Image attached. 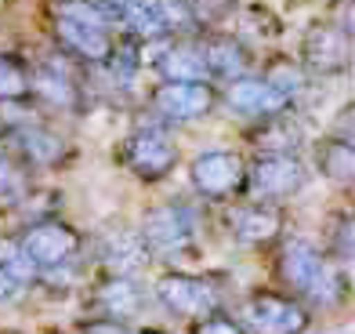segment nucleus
Masks as SVG:
<instances>
[{
    "label": "nucleus",
    "instance_id": "nucleus-1",
    "mask_svg": "<svg viewBox=\"0 0 355 334\" xmlns=\"http://www.w3.org/2000/svg\"><path fill=\"white\" fill-rule=\"evenodd\" d=\"M279 276L319 306H337L345 298V276L304 240H294L279 251Z\"/></svg>",
    "mask_w": 355,
    "mask_h": 334
},
{
    "label": "nucleus",
    "instance_id": "nucleus-2",
    "mask_svg": "<svg viewBox=\"0 0 355 334\" xmlns=\"http://www.w3.org/2000/svg\"><path fill=\"white\" fill-rule=\"evenodd\" d=\"M189 178L196 185V193L207 200H229L247 185V164L243 156L229 149H207L200 153L189 167Z\"/></svg>",
    "mask_w": 355,
    "mask_h": 334
},
{
    "label": "nucleus",
    "instance_id": "nucleus-3",
    "mask_svg": "<svg viewBox=\"0 0 355 334\" xmlns=\"http://www.w3.org/2000/svg\"><path fill=\"white\" fill-rule=\"evenodd\" d=\"M141 240L149 254H174L196 240V218L185 203H159L149 208L141 218Z\"/></svg>",
    "mask_w": 355,
    "mask_h": 334
},
{
    "label": "nucleus",
    "instance_id": "nucleus-4",
    "mask_svg": "<svg viewBox=\"0 0 355 334\" xmlns=\"http://www.w3.org/2000/svg\"><path fill=\"white\" fill-rule=\"evenodd\" d=\"M120 160L131 167L138 178L159 182L164 174L174 171L178 149H174V142L159 131V127H138L135 135H127L123 149H120Z\"/></svg>",
    "mask_w": 355,
    "mask_h": 334
},
{
    "label": "nucleus",
    "instance_id": "nucleus-5",
    "mask_svg": "<svg viewBox=\"0 0 355 334\" xmlns=\"http://www.w3.org/2000/svg\"><path fill=\"white\" fill-rule=\"evenodd\" d=\"M19 244L37 269H62L80 254V233L58 218H44V222H33L26 229V236Z\"/></svg>",
    "mask_w": 355,
    "mask_h": 334
},
{
    "label": "nucleus",
    "instance_id": "nucleus-6",
    "mask_svg": "<svg viewBox=\"0 0 355 334\" xmlns=\"http://www.w3.org/2000/svg\"><path fill=\"white\" fill-rule=\"evenodd\" d=\"M156 298L159 306L185 320H200L207 312H218V287L203 276L189 273H167L156 280Z\"/></svg>",
    "mask_w": 355,
    "mask_h": 334
},
{
    "label": "nucleus",
    "instance_id": "nucleus-7",
    "mask_svg": "<svg viewBox=\"0 0 355 334\" xmlns=\"http://www.w3.org/2000/svg\"><path fill=\"white\" fill-rule=\"evenodd\" d=\"M247 185L261 200L294 197L304 185V164L297 160V153H261L247 167Z\"/></svg>",
    "mask_w": 355,
    "mask_h": 334
},
{
    "label": "nucleus",
    "instance_id": "nucleus-8",
    "mask_svg": "<svg viewBox=\"0 0 355 334\" xmlns=\"http://www.w3.org/2000/svg\"><path fill=\"white\" fill-rule=\"evenodd\" d=\"M211 106H214V87L207 81H164L153 91V109L174 124L200 120L203 113H211Z\"/></svg>",
    "mask_w": 355,
    "mask_h": 334
},
{
    "label": "nucleus",
    "instance_id": "nucleus-9",
    "mask_svg": "<svg viewBox=\"0 0 355 334\" xmlns=\"http://www.w3.org/2000/svg\"><path fill=\"white\" fill-rule=\"evenodd\" d=\"M243 327L257 334H304L309 312L283 294H254L243 306Z\"/></svg>",
    "mask_w": 355,
    "mask_h": 334
},
{
    "label": "nucleus",
    "instance_id": "nucleus-10",
    "mask_svg": "<svg viewBox=\"0 0 355 334\" xmlns=\"http://www.w3.org/2000/svg\"><path fill=\"white\" fill-rule=\"evenodd\" d=\"M301 62L309 73L319 76H337L348 69L352 62V40H348V29L341 26H312L304 33L301 44Z\"/></svg>",
    "mask_w": 355,
    "mask_h": 334
},
{
    "label": "nucleus",
    "instance_id": "nucleus-11",
    "mask_svg": "<svg viewBox=\"0 0 355 334\" xmlns=\"http://www.w3.org/2000/svg\"><path fill=\"white\" fill-rule=\"evenodd\" d=\"M225 106H229L232 113L268 120V117H283L294 102H290L279 87H272L265 76H236V81H229V87H225Z\"/></svg>",
    "mask_w": 355,
    "mask_h": 334
},
{
    "label": "nucleus",
    "instance_id": "nucleus-12",
    "mask_svg": "<svg viewBox=\"0 0 355 334\" xmlns=\"http://www.w3.org/2000/svg\"><path fill=\"white\" fill-rule=\"evenodd\" d=\"M225 226H229V233H232L236 244L261 247V244H272V240H276V236L283 233V211H279L272 200L239 203V208L229 211Z\"/></svg>",
    "mask_w": 355,
    "mask_h": 334
},
{
    "label": "nucleus",
    "instance_id": "nucleus-13",
    "mask_svg": "<svg viewBox=\"0 0 355 334\" xmlns=\"http://www.w3.org/2000/svg\"><path fill=\"white\" fill-rule=\"evenodd\" d=\"M196 51L207 66V76H229V81H236V76H247L250 69V51L239 37L207 33L196 40Z\"/></svg>",
    "mask_w": 355,
    "mask_h": 334
},
{
    "label": "nucleus",
    "instance_id": "nucleus-14",
    "mask_svg": "<svg viewBox=\"0 0 355 334\" xmlns=\"http://www.w3.org/2000/svg\"><path fill=\"white\" fill-rule=\"evenodd\" d=\"M55 37L58 44L66 47V51L80 62H94V66H102L112 51V37L105 29H94V26H80V22H69V19H58L55 26Z\"/></svg>",
    "mask_w": 355,
    "mask_h": 334
},
{
    "label": "nucleus",
    "instance_id": "nucleus-15",
    "mask_svg": "<svg viewBox=\"0 0 355 334\" xmlns=\"http://www.w3.org/2000/svg\"><path fill=\"white\" fill-rule=\"evenodd\" d=\"M98 258L109 273H123L131 276L138 265H145L149 258V247H145L141 233H131V229H116V233H105L102 244H98Z\"/></svg>",
    "mask_w": 355,
    "mask_h": 334
},
{
    "label": "nucleus",
    "instance_id": "nucleus-16",
    "mask_svg": "<svg viewBox=\"0 0 355 334\" xmlns=\"http://www.w3.org/2000/svg\"><path fill=\"white\" fill-rule=\"evenodd\" d=\"M8 142H11L15 149H19L22 160L37 164V167H51V164H58L62 156H66V142H62L55 131H47V127H37V124L15 127V131L8 135Z\"/></svg>",
    "mask_w": 355,
    "mask_h": 334
},
{
    "label": "nucleus",
    "instance_id": "nucleus-17",
    "mask_svg": "<svg viewBox=\"0 0 355 334\" xmlns=\"http://www.w3.org/2000/svg\"><path fill=\"white\" fill-rule=\"evenodd\" d=\"M94 306H98L109 320H127V316H135L141 309V287L131 276L112 273L94 287Z\"/></svg>",
    "mask_w": 355,
    "mask_h": 334
},
{
    "label": "nucleus",
    "instance_id": "nucleus-18",
    "mask_svg": "<svg viewBox=\"0 0 355 334\" xmlns=\"http://www.w3.org/2000/svg\"><path fill=\"white\" fill-rule=\"evenodd\" d=\"M156 73L164 81H207V66L196 44H164L156 51Z\"/></svg>",
    "mask_w": 355,
    "mask_h": 334
},
{
    "label": "nucleus",
    "instance_id": "nucleus-19",
    "mask_svg": "<svg viewBox=\"0 0 355 334\" xmlns=\"http://www.w3.org/2000/svg\"><path fill=\"white\" fill-rule=\"evenodd\" d=\"M58 19H69L80 26H94V29H116L120 26V8L112 0H58L55 4Z\"/></svg>",
    "mask_w": 355,
    "mask_h": 334
},
{
    "label": "nucleus",
    "instance_id": "nucleus-20",
    "mask_svg": "<svg viewBox=\"0 0 355 334\" xmlns=\"http://www.w3.org/2000/svg\"><path fill=\"white\" fill-rule=\"evenodd\" d=\"M315 160H319V171L327 174L330 182L348 185V182L355 178V149H352L348 138L330 135V138L319 146V156H315Z\"/></svg>",
    "mask_w": 355,
    "mask_h": 334
},
{
    "label": "nucleus",
    "instance_id": "nucleus-21",
    "mask_svg": "<svg viewBox=\"0 0 355 334\" xmlns=\"http://www.w3.org/2000/svg\"><path fill=\"white\" fill-rule=\"evenodd\" d=\"M29 91L37 94V99H44V102H51V106H76V87H73V81L62 69H51V66H44V69H37L33 76H29Z\"/></svg>",
    "mask_w": 355,
    "mask_h": 334
},
{
    "label": "nucleus",
    "instance_id": "nucleus-22",
    "mask_svg": "<svg viewBox=\"0 0 355 334\" xmlns=\"http://www.w3.org/2000/svg\"><path fill=\"white\" fill-rule=\"evenodd\" d=\"M254 142L265 153H297L301 146V127L283 117H268L261 131H254Z\"/></svg>",
    "mask_w": 355,
    "mask_h": 334
},
{
    "label": "nucleus",
    "instance_id": "nucleus-23",
    "mask_svg": "<svg viewBox=\"0 0 355 334\" xmlns=\"http://www.w3.org/2000/svg\"><path fill=\"white\" fill-rule=\"evenodd\" d=\"M0 273H8L19 287H26V283L40 276V269L29 262V254L22 251L19 240H0Z\"/></svg>",
    "mask_w": 355,
    "mask_h": 334
},
{
    "label": "nucleus",
    "instance_id": "nucleus-24",
    "mask_svg": "<svg viewBox=\"0 0 355 334\" xmlns=\"http://www.w3.org/2000/svg\"><path fill=\"white\" fill-rule=\"evenodd\" d=\"M167 33H189L200 26V0H156Z\"/></svg>",
    "mask_w": 355,
    "mask_h": 334
},
{
    "label": "nucleus",
    "instance_id": "nucleus-25",
    "mask_svg": "<svg viewBox=\"0 0 355 334\" xmlns=\"http://www.w3.org/2000/svg\"><path fill=\"white\" fill-rule=\"evenodd\" d=\"M29 94V73L19 58L0 55V102H22Z\"/></svg>",
    "mask_w": 355,
    "mask_h": 334
},
{
    "label": "nucleus",
    "instance_id": "nucleus-26",
    "mask_svg": "<svg viewBox=\"0 0 355 334\" xmlns=\"http://www.w3.org/2000/svg\"><path fill=\"white\" fill-rule=\"evenodd\" d=\"M102 66L112 73V81H116V84H131L135 73H138V44L135 40H127L123 47L112 44V51H109V58L102 62Z\"/></svg>",
    "mask_w": 355,
    "mask_h": 334
},
{
    "label": "nucleus",
    "instance_id": "nucleus-27",
    "mask_svg": "<svg viewBox=\"0 0 355 334\" xmlns=\"http://www.w3.org/2000/svg\"><path fill=\"white\" fill-rule=\"evenodd\" d=\"M265 81L272 84V87H279L290 102H297V94L309 87V76H304V69L301 66H294V62H276V66L268 69V76Z\"/></svg>",
    "mask_w": 355,
    "mask_h": 334
},
{
    "label": "nucleus",
    "instance_id": "nucleus-28",
    "mask_svg": "<svg viewBox=\"0 0 355 334\" xmlns=\"http://www.w3.org/2000/svg\"><path fill=\"white\" fill-rule=\"evenodd\" d=\"M26 193V174L11 160L8 153H0V200H19Z\"/></svg>",
    "mask_w": 355,
    "mask_h": 334
},
{
    "label": "nucleus",
    "instance_id": "nucleus-29",
    "mask_svg": "<svg viewBox=\"0 0 355 334\" xmlns=\"http://www.w3.org/2000/svg\"><path fill=\"white\" fill-rule=\"evenodd\" d=\"M192 334H247V327L239 320H232V316H225V312H207L196 320Z\"/></svg>",
    "mask_w": 355,
    "mask_h": 334
},
{
    "label": "nucleus",
    "instance_id": "nucleus-30",
    "mask_svg": "<svg viewBox=\"0 0 355 334\" xmlns=\"http://www.w3.org/2000/svg\"><path fill=\"white\" fill-rule=\"evenodd\" d=\"M330 240H334V251L341 254V258H352V218L348 215H341V218L334 222Z\"/></svg>",
    "mask_w": 355,
    "mask_h": 334
},
{
    "label": "nucleus",
    "instance_id": "nucleus-31",
    "mask_svg": "<svg viewBox=\"0 0 355 334\" xmlns=\"http://www.w3.org/2000/svg\"><path fill=\"white\" fill-rule=\"evenodd\" d=\"M84 334H135L123 320H91L84 324Z\"/></svg>",
    "mask_w": 355,
    "mask_h": 334
},
{
    "label": "nucleus",
    "instance_id": "nucleus-32",
    "mask_svg": "<svg viewBox=\"0 0 355 334\" xmlns=\"http://www.w3.org/2000/svg\"><path fill=\"white\" fill-rule=\"evenodd\" d=\"M19 294V283H15L8 273H0V301H8V298H15Z\"/></svg>",
    "mask_w": 355,
    "mask_h": 334
},
{
    "label": "nucleus",
    "instance_id": "nucleus-33",
    "mask_svg": "<svg viewBox=\"0 0 355 334\" xmlns=\"http://www.w3.org/2000/svg\"><path fill=\"white\" fill-rule=\"evenodd\" d=\"M0 334H19V331H0Z\"/></svg>",
    "mask_w": 355,
    "mask_h": 334
},
{
    "label": "nucleus",
    "instance_id": "nucleus-34",
    "mask_svg": "<svg viewBox=\"0 0 355 334\" xmlns=\"http://www.w3.org/2000/svg\"><path fill=\"white\" fill-rule=\"evenodd\" d=\"M149 334H167V331H149Z\"/></svg>",
    "mask_w": 355,
    "mask_h": 334
},
{
    "label": "nucleus",
    "instance_id": "nucleus-35",
    "mask_svg": "<svg viewBox=\"0 0 355 334\" xmlns=\"http://www.w3.org/2000/svg\"><path fill=\"white\" fill-rule=\"evenodd\" d=\"M0 146H4V131H0Z\"/></svg>",
    "mask_w": 355,
    "mask_h": 334
}]
</instances>
